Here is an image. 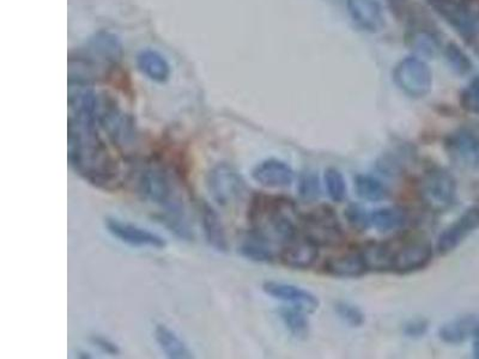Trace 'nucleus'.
Listing matches in <instances>:
<instances>
[{
    "label": "nucleus",
    "mask_w": 479,
    "mask_h": 359,
    "mask_svg": "<svg viewBox=\"0 0 479 359\" xmlns=\"http://www.w3.org/2000/svg\"><path fill=\"white\" fill-rule=\"evenodd\" d=\"M239 252L244 258L255 263H269L274 260L273 245L251 230L240 242Z\"/></svg>",
    "instance_id": "b1692460"
},
{
    "label": "nucleus",
    "mask_w": 479,
    "mask_h": 359,
    "mask_svg": "<svg viewBox=\"0 0 479 359\" xmlns=\"http://www.w3.org/2000/svg\"><path fill=\"white\" fill-rule=\"evenodd\" d=\"M408 221L407 211L399 206L382 207L371 213L372 227L380 232L399 230Z\"/></svg>",
    "instance_id": "a878e982"
},
{
    "label": "nucleus",
    "mask_w": 479,
    "mask_h": 359,
    "mask_svg": "<svg viewBox=\"0 0 479 359\" xmlns=\"http://www.w3.org/2000/svg\"><path fill=\"white\" fill-rule=\"evenodd\" d=\"M305 238L318 247H333L343 241L344 234L337 213L330 206L323 205L312 210L302 220Z\"/></svg>",
    "instance_id": "6e6552de"
},
{
    "label": "nucleus",
    "mask_w": 479,
    "mask_h": 359,
    "mask_svg": "<svg viewBox=\"0 0 479 359\" xmlns=\"http://www.w3.org/2000/svg\"><path fill=\"white\" fill-rule=\"evenodd\" d=\"M263 290L270 297L285 302L292 307L304 309L307 313H315L320 305L318 297L313 292L298 285L270 280L264 283Z\"/></svg>",
    "instance_id": "2eb2a0df"
},
{
    "label": "nucleus",
    "mask_w": 479,
    "mask_h": 359,
    "mask_svg": "<svg viewBox=\"0 0 479 359\" xmlns=\"http://www.w3.org/2000/svg\"><path fill=\"white\" fill-rule=\"evenodd\" d=\"M135 175L133 184L137 195L144 202L160 207L161 211L184 198L171 171L160 162L151 161L140 165Z\"/></svg>",
    "instance_id": "20e7f679"
},
{
    "label": "nucleus",
    "mask_w": 479,
    "mask_h": 359,
    "mask_svg": "<svg viewBox=\"0 0 479 359\" xmlns=\"http://www.w3.org/2000/svg\"><path fill=\"white\" fill-rule=\"evenodd\" d=\"M77 357H82V358H89V354H86V352H80L79 355H77Z\"/></svg>",
    "instance_id": "4c0bfd02"
},
{
    "label": "nucleus",
    "mask_w": 479,
    "mask_h": 359,
    "mask_svg": "<svg viewBox=\"0 0 479 359\" xmlns=\"http://www.w3.org/2000/svg\"><path fill=\"white\" fill-rule=\"evenodd\" d=\"M394 83L412 98H424L432 91L433 73L424 60L405 58L398 63L393 71Z\"/></svg>",
    "instance_id": "1a4fd4ad"
},
{
    "label": "nucleus",
    "mask_w": 479,
    "mask_h": 359,
    "mask_svg": "<svg viewBox=\"0 0 479 359\" xmlns=\"http://www.w3.org/2000/svg\"><path fill=\"white\" fill-rule=\"evenodd\" d=\"M461 105L467 112L479 115V76L468 83L460 96Z\"/></svg>",
    "instance_id": "473e14b6"
},
{
    "label": "nucleus",
    "mask_w": 479,
    "mask_h": 359,
    "mask_svg": "<svg viewBox=\"0 0 479 359\" xmlns=\"http://www.w3.org/2000/svg\"><path fill=\"white\" fill-rule=\"evenodd\" d=\"M347 5L352 20L362 29L376 33L383 27L385 20L378 0H348Z\"/></svg>",
    "instance_id": "a211bd4d"
},
{
    "label": "nucleus",
    "mask_w": 479,
    "mask_h": 359,
    "mask_svg": "<svg viewBox=\"0 0 479 359\" xmlns=\"http://www.w3.org/2000/svg\"><path fill=\"white\" fill-rule=\"evenodd\" d=\"M91 343L95 345L97 348H100L102 352H105V354H107L109 355H120V348L118 345L114 343V341L109 339V338L102 337V336H93L90 338Z\"/></svg>",
    "instance_id": "c9c22d12"
},
{
    "label": "nucleus",
    "mask_w": 479,
    "mask_h": 359,
    "mask_svg": "<svg viewBox=\"0 0 479 359\" xmlns=\"http://www.w3.org/2000/svg\"><path fill=\"white\" fill-rule=\"evenodd\" d=\"M345 217H347L348 223L356 231L364 232L372 227L371 213H368L365 207L359 204H350L345 210Z\"/></svg>",
    "instance_id": "2f4dec72"
},
{
    "label": "nucleus",
    "mask_w": 479,
    "mask_h": 359,
    "mask_svg": "<svg viewBox=\"0 0 479 359\" xmlns=\"http://www.w3.org/2000/svg\"><path fill=\"white\" fill-rule=\"evenodd\" d=\"M446 56L450 66H452L458 73H463L464 75V73L470 71L471 62L457 45H449V47L446 49Z\"/></svg>",
    "instance_id": "72a5a7b5"
},
{
    "label": "nucleus",
    "mask_w": 479,
    "mask_h": 359,
    "mask_svg": "<svg viewBox=\"0 0 479 359\" xmlns=\"http://www.w3.org/2000/svg\"><path fill=\"white\" fill-rule=\"evenodd\" d=\"M429 323L424 319H414L404 326V334L408 338H421L427 334Z\"/></svg>",
    "instance_id": "f704fd0d"
},
{
    "label": "nucleus",
    "mask_w": 479,
    "mask_h": 359,
    "mask_svg": "<svg viewBox=\"0 0 479 359\" xmlns=\"http://www.w3.org/2000/svg\"><path fill=\"white\" fill-rule=\"evenodd\" d=\"M324 184L327 195L334 203H341L347 196V182L341 171L337 168H327L324 172Z\"/></svg>",
    "instance_id": "c85d7f7f"
},
{
    "label": "nucleus",
    "mask_w": 479,
    "mask_h": 359,
    "mask_svg": "<svg viewBox=\"0 0 479 359\" xmlns=\"http://www.w3.org/2000/svg\"><path fill=\"white\" fill-rule=\"evenodd\" d=\"M97 121L107 133L113 146L122 150H129L137 142L136 126L132 119L109 98H98Z\"/></svg>",
    "instance_id": "0eeeda50"
},
{
    "label": "nucleus",
    "mask_w": 479,
    "mask_h": 359,
    "mask_svg": "<svg viewBox=\"0 0 479 359\" xmlns=\"http://www.w3.org/2000/svg\"><path fill=\"white\" fill-rule=\"evenodd\" d=\"M325 271L336 278H359L368 272L361 253L350 252L327 260Z\"/></svg>",
    "instance_id": "aec40b11"
},
{
    "label": "nucleus",
    "mask_w": 479,
    "mask_h": 359,
    "mask_svg": "<svg viewBox=\"0 0 479 359\" xmlns=\"http://www.w3.org/2000/svg\"><path fill=\"white\" fill-rule=\"evenodd\" d=\"M359 253L368 271L374 272L392 271L393 244L391 242H369Z\"/></svg>",
    "instance_id": "4be33fe9"
},
{
    "label": "nucleus",
    "mask_w": 479,
    "mask_h": 359,
    "mask_svg": "<svg viewBox=\"0 0 479 359\" xmlns=\"http://www.w3.org/2000/svg\"><path fill=\"white\" fill-rule=\"evenodd\" d=\"M137 65L140 71L151 80L162 83L165 82L171 76V68L167 60L160 53L146 49L137 56Z\"/></svg>",
    "instance_id": "393cba45"
},
{
    "label": "nucleus",
    "mask_w": 479,
    "mask_h": 359,
    "mask_svg": "<svg viewBox=\"0 0 479 359\" xmlns=\"http://www.w3.org/2000/svg\"><path fill=\"white\" fill-rule=\"evenodd\" d=\"M68 158L70 167L88 184L114 191L122 168L98 132V97L88 84L70 83Z\"/></svg>",
    "instance_id": "f257e3e1"
},
{
    "label": "nucleus",
    "mask_w": 479,
    "mask_h": 359,
    "mask_svg": "<svg viewBox=\"0 0 479 359\" xmlns=\"http://www.w3.org/2000/svg\"><path fill=\"white\" fill-rule=\"evenodd\" d=\"M474 338H475V340H474V355H475V358L479 359V327H478V330H475Z\"/></svg>",
    "instance_id": "e433bc0d"
},
{
    "label": "nucleus",
    "mask_w": 479,
    "mask_h": 359,
    "mask_svg": "<svg viewBox=\"0 0 479 359\" xmlns=\"http://www.w3.org/2000/svg\"><path fill=\"white\" fill-rule=\"evenodd\" d=\"M355 191L359 198L376 203L389 196V189L382 180L369 174H358L355 178Z\"/></svg>",
    "instance_id": "bb28decb"
},
{
    "label": "nucleus",
    "mask_w": 479,
    "mask_h": 359,
    "mask_svg": "<svg viewBox=\"0 0 479 359\" xmlns=\"http://www.w3.org/2000/svg\"><path fill=\"white\" fill-rule=\"evenodd\" d=\"M450 160L463 168L479 167V129L461 128L447 137L445 144Z\"/></svg>",
    "instance_id": "ddd939ff"
},
{
    "label": "nucleus",
    "mask_w": 479,
    "mask_h": 359,
    "mask_svg": "<svg viewBox=\"0 0 479 359\" xmlns=\"http://www.w3.org/2000/svg\"><path fill=\"white\" fill-rule=\"evenodd\" d=\"M334 311H336L338 318H340L344 323H347L348 326L357 329V327H362L365 325V313L361 311V308H358L357 305L350 304V302H337V304L334 305Z\"/></svg>",
    "instance_id": "c756f323"
},
{
    "label": "nucleus",
    "mask_w": 479,
    "mask_h": 359,
    "mask_svg": "<svg viewBox=\"0 0 479 359\" xmlns=\"http://www.w3.org/2000/svg\"><path fill=\"white\" fill-rule=\"evenodd\" d=\"M298 209L287 196L255 195L248 207L251 231L271 245L283 247L298 236Z\"/></svg>",
    "instance_id": "f03ea898"
},
{
    "label": "nucleus",
    "mask_w": 479,
    "mask_h": 359,
    "mask_svg": "<svg viewBox=\"0 0 479 359\" xmlns=\"http://www.w3.org/2000/svg\"><path fill=\"white\" fill-rule=\"evenodd\" d=\"M433 259L431 241L424 238L404 239L393 245L392 272L408 274L425 269Z\"/></svg>",
    "instance_id": "9d476101"
},
{
    "label": "nucleus",
    "mask_w": 479,
    "mask_h": 359,
    "mask_svg": "<svg viewBox=\"0 0 479 359\" xmlns=\"http://www.w3.org/2000/svg\"><path fill=\"white\" fill-rule=\"evenodd\" d=\"M307 312L298 307H285L280 312L282 321L287 327L289 333L298 339H306L309 336V321Z\"/></svg>",
    "instance_id": "cd10ccee"
},
{
    "label": "nucleus",
    "mask_w": 479,
    "mask_h": 359,
    "mask_svg": "<svg viewBox=\"0 0 479 359\" xmlns=\"http://www.w3.org/2000/svg\"><path fill=\"white\" fill-rule=\"evenodd\" d=\"M319 248L311 239L298 235L282 248L281 262L292 270L311 269L319 258Z\"/></svg>",
    "instance_id": "f3484780"
},
{
    "label": "nucleus",
    "mask_w": 479,
    "mask_h": 359,
    "mask_svg": "<svg viewBox=\"0 0 479 359\" xmlns=\"http://www.w3.org/2000/svg\"><path fill=\"white\" fill-rule=\"evenodd\" d=\"M122 58V45L114 35L97 34L86 47L75 52L69 60V82L89 84L97 76L114 66Z\"/></svg>",
    "instance_id": "7ed1b4c3"
},
{
    "label": "nucleus",
    "mask_w": 479,
    "mask_h": 359,
    "mask_svg": "<svg viewBox=\"0 0 479 359\" xmlns=\"http://www.w3.org/2000/svg\"><path fill=\"white\" fill-rule=\"evenodd\" d=\"M155 340H156L158 347L164 352L165 357L171 359H188L193 357V354L189 350L188 344L174 330L169 329L168 326H156V329H155Z\"/></svg>",
    "instance_id": "5701e85b"
},
{
    "label": "nucleus",
    "mask_w": 479,
    "mask_h": 359,
    "mask_svg": "<svg viewBox=\"0 0 479 359\" xmlns=\"http://www.w3.org/2000/svg\"><path fill=\"white\" fill-rule=\"evenodd\" d=\"M434 6L464 37L479 35V0H440Z\"/></svg>",
    "instance_id": "9b49d317"
},
{
    "label": "nucleus",
    "mask_w": 479,
    "mask_h": 359,
    "mask_svg": "<svg viewBox=\"0 0 479 359\" xmlns=\"http://www.w3.org/2000/svg\"><path fill=\"white\" fill-rule=\"evenodd\" d=\"M207 188L211 196L222 207H234L244 202L248 188L238 169L231 164L214 165L207 174Z\"/></svg>",
    "instance_id": "423d86ee"
},
{
    "label": "nucleus",
    "mask_w": 479,
    "mask_h": 359,
    "mask_svg": "<svg viewBox=\"0 0 479 359\" xmlns=\"http://www.w3.org/2000/svg\"><path fill=\"white\" fill-rule=\"evenodd\" d=\"M105 227L113 238L119 239L122 244L132 247H149L164 249L167 247V241L156 232L139 225L129 223L114 217H107L105 220Z\"/></svg>",
    "instance_id": "f8f14e48"
},
{
    "label": "nucleus",
    "mask_w": 479,
    "mask_h": 359,
    "mask_svg": "<svg viewBox=\"0 0 479 359\" xmlns=\"http://www.w3.org/2000/svg\"><path fill=\"white\" fill-rule=\"evenodd\" d=\"M419 196L433 213H445L456 204L457 181L447 169H428L419 182Z\"/></svg>",
    "instance_id": "39448f33"
},
{
    "label": "nucleus",
    "mask_w": 479,
    "mask_h": 359,
    "mask_svg": "<svg viewBox=\"0 0 479 359\" xmlns=\"http://www.w3.org/2000/svg\"><path fill=\"white\" fill-rule=\"evenodd\" d=\"M200 220L207 245L218 253H227L229 249L227 231L220 214L210 204L202 203L200 205Z\"/></svg>",
    "instance_id": "6ab92c4d"
},
{
    "label": "nucleus",
    "mask_w": 479,
    "mask_h": 359,
    "mask_svg": "<svg viewBox=\"0 0 479 359\" xmlns=\"http://www.w3.org/2000/svg\"><path fill=\"white\" fill-rule=\"evenodd\" d=\"M478 229L479 206H472L439 236L438 251L440 255H446L456 251L465 239Z\"/></svg>",
    "instance_id": "4468645a"
},
{
    "label": "nucleus",
    "mask_w": 479,
    "mask_h": 359,
    "mask_svg": "<svg viewBox=\"0 0 479 359\" xmlns=\"http://www.w3.org/2000/svg\"><path fill=\"white\" fill-rule=\"evenodd\" d=\"M252 178L263 188L282 189L290 188L295 180V172L287 162L269 158L253 168Z\"/></svg>",
    "instance_id": "dca6fc26"
},
{
    "label": "nucleus",
    "mask_w": 479,
    "mask_h": 359,
    "mask_svg": "<svg viewBox=\"0 0 479 359\" xmlns=\"http://www.w3.org/2000/svg\"><path fill=\"white\" fill-rule=\"evenodd\" d=\"M298 195L305 202L312 203L322 196L320 180L313 171H305L298 181Z\"/></svg>",
    "instance_id": "7c9ffc66"
},
{
    "label": "nucleus",
    "mask_w": 479,
    "mask_h": 359,
    "mask_svg": "<svg viewBox=\"0 0 479 359\" xmlns=\"http://www.w3.org/2000/svg\"><path fill=\"white\" fill-rule=\"evenodd\" d=\"M479 327V318L475 315L460 316L440 327L439 338L443 343L459 345L475 336Z\"/></svg>",
    "instance_id": "412c9836"
}]
</instances>
